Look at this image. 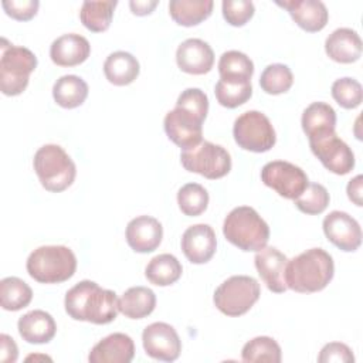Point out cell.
<instances>
[{"instance_id":"obj_1","label":"cell","mask_w":363,"mask_h":363,"mask_svg":"<svg viewBox=\"0 0 363 363\" xmlns=\"http://www.w3.org/2000/svg\"><path fill=\"white\" fill-rule=\"evenodd\" d=\"M208 112V98L200 88L184 89L174 109L164 116L163 126L167 138L183 150L194 147L203 139V122Z\"/></svg>"},{"instance_id":"obj_2","label":"cell","mask_w":363,"mask_h":363,"mask_svg":"<svg viewBox=\"0 0 363 363\" xmlns=\"http://www.w3.org/2000/svg\"><path fill=\"white\" fill-rule=\"evenodd\" d=\"M64 305L74 320H85L95 325L111 323L119 312L116 294L88 279L78 282L65 294Z\"/></svg>"},{"instance_id":"obj_3","label":"cell","mask_w":363,"mask_h":363,"mask_svg":"<svg viewBox=\"0 0 363 363\" xmlns=\"http://www.w3.org/2000/svg\"><path fill=\"white\" fill-rule=\"evenodd\" d=\"M335 274L333 258L322 248H311L288 259L286 286L299 294L319 292L328 286Z\"/></svg>"},{"instance_id":"obj_4","label":"cell","mask_w":363,"mask_h":363,"mask_svg":"<svg viewBox=\"0 0 363 363\" xmlns=\"http://www.w3.org/2000/svg\"><path fill=\"white\" fill-rule=\"evenodd\" d=\"M223 234L228 242L242 251H259L267 247L269 227L252 207L240 206L227 214Z\"/></svg>"},{"instance_id":"obj_5","label":"cell","mask_w":363,"mask_h":363,"mask_svg":"<svg viewBox=\"0 0 363 363\" xmlns=\"http://www.w3.org/2000/svg\"><path fill=\"white\" fill-rule=\"evenodd\" d=\"M26 268L37 282L60 284L75 274L77 257L65 245H43L28 255Z\"/></svg>"},{"instance_id":"obj_6","label":"cell","mask_w":363,"mask_h":363,"mask_svg":"<svg viewBox=\"0 0 363 363\" xmlns=\"http://www.w3.org/2000/svg\"><path fill=\"white\" fill-rule=\"evenodd\" d=\"M33 166L41 186L48 191H64L75 180V163L58 145L41 146L34 155Z\"/></svg>"},{"instance_id":"obj_7","label":"cell","mask_w":363,"mask_h":363,"mask_svg":"<svg viewBox=\"0 0 363 363\" xmlns=\"http://www.w3.org/2000/svg\"><path fill=\"white\" fill-rule=\"evenodd\" d=\"M37 67L35 54L26 48L9 44L3 38L0 57V89L7 96L20 95L28 85L30 74Z\"/></svg>"},{"instance_id":"obj_8","label":"cell","mask_w":363,"mask_h":363,"mask_svg":"<svg viewBox=\"0 0 363 363\" xmlns=\"http://www.w3.org/2000/svg\"><path fill=\"white\" fill-rule=\"evenodd\" d=\"M261 295L259 284L248 275H233L220 284L213 301L217 309L227 316H241L247 313Z\"/></svg>"},{"instance_id":"obj_9","label":"cell","mask_w":363,"mask_h":363,"mask_svg":"<svg viewBox=\"0 0 363 363\" xmlns=\"http://www.w3.org/2000/svg\"><path fill=\"white\" fill-rule=\"evenodd\" d=\"M182 166L191 173L204 176L206 179H221L231 170V156L220 145L201 140L194 147L182 150Z\"/></svg>"},{"instance_id":"obj_10","label":"cell","mask_w":363,"mask_h":363,"mask_svg":"<svg viewBox=\"0 0 363 363\" xmlns=\"http://www.w3.org/2000/svg\"><path fill=\"white\" fill-rule=\"evenodd\" d=\"M237 145L250 152H268L277 142V135L269 119L259 111H247L241 113L233 128Z\"/></svg>"},{"instance_id":"obj_11","label":"cell","mask_w":363,"mask_h":363,"mask_svg":"<svg viewBox=\"0 0 363 363\" xmlns=\"http://www.w3.org/2000/svg\"><path fill=\"white\" fill-rule=\"evenodd\" d=\"M261 180L265 186L275 190L281 197L295 200L309 184L306 173L294 163L274 160L261 170Z\"/></svg>"},{"instance_id":"obj_12","label":"cell","mask_w":363,"mask_h":363,"mask_svg":"<svg viewBox=\"0 0 363 363\" xmlns=\"http://www.w3.org/2000/svg\"><path fill=\"white\" fill-rule=\"evenodd\" d=\"M312 153L332 173L343 176L354 167V155L352 149L336 135V132L309 138Z\"/></svg>"},{"instance_id":"obj_13","label":"cell","mask_w":363,"mask_h":363,"mask_svg":"<svg viewBox=\"0 0 363 363\" xmlns=\"http://www.w3.org/2000/svg\"><path fill=\"white\" fill-rule=\"evenodd\" d=\"M142 343L147 356L162 362H174L182 352V340L176 329L164 322L146 326L142 333Z\"/></svg>"},{"instance_id":"obj_14","label":"cell","mask_w":363,"mask_h":363,"mask_svg":"<svg viewBox=\"0 0 363 363\" xmlns=\"http://www.w3.org/2000/svg\"><path fill=\"white\" fill-rule=\"evenodd\" d=\"M322 227L326 238L342 251H356L362 244L359 223L345 211H330L323 218Z\"/></svg>"},{"instance_id":"obj_15","label":"cell","mask_w":363,"mask_h":363,"mask_svg":"<svg viewBox=\"0 0 363 363\" xmlns=\"http://www.w3.org/2000/svg\"><path fill=\"white\" fill-rule=\"evenodd\" d=\"M182 251L193 264L208 262L217 248V238L208 224H194L182 235Z\"/></svg>"},{"instance_id":"obj_16","label":"cell","mask_w":363,"mask_h":363,"mask_svg":"<svg viewBox=\"0 0 363 363\" xmlns=\"http://www.w3.org/2000/svg\"><path fill=\"white\" fill-rule=\"evenodd\" d=\"M255 268L267 285V288L275 294H282L288 289L285 282V268L288 258L275 247H264L257 251Z\"/></svg>"},{"instance_id":"obj_17","label":"cell","mask_w":363,"mask_h":363,"mask_svg":"<svg viewBox=\"0 0 363 363\" xmlns=\"http://www.w3.org/2000/svg\"><path fill=\"white\" fill-rule=\"evenodd\" d=\"M176 62L186 74L203 75L213 68L214 52L206 41L200 38H187L177 47Z\"/></svg>"},{"instance_id":"obj_18","label":"cell","mask_w":363,"mask_h":363,"mask_svg":"<svg viewBox=\"0 0 363 363\" xmlns=\"http://www.w3.org/2000/svg\"><path fill=\"white\" fill-rule=\"evenodd\" d=\"M126 242L136 252L155 251L163 238L162 224L150 216H138L126 225Z\"/></svg>"},{"instance_id":"obj_19","label":"cell","mask_w":363,"mask_h":363,"mask_svg":"<svg viewBox=\"0 0 363 363\" xmlns=\"http://www.w3.org/2000/svg\"><path fill=\"white\" fill-rule=\"evenodd\" d=\"M275 3L284 7L294 21L308 33L320 31L328 23V9L319 0H285Z\"/></svg>"},{"instance_id":"obj_20","label":"cell","mask_w":363,"mask_h":363,"mask_svg":"<svg viewBox=\"0 0 363 363\" xmlns=\"http://www.w3.org/2000/svg\"><path fill=\"white\" fill-rule=\"evenodd\" d=\"M135 356V343L125 333H112L99 340L89 352V363H129Z\"/></svg>"},{"instance_id":"obj_21","label":"cell","mask_w":363,"mask_h":363,"mask_svg":"<svg viewBox=\"0 0 363 363\" xmlns=\"http://www.w3.org/2000/svg\"><path fill=\"white\" fill-rule=\"evenodd\" d=\"M91 54L88 40L79 34L69 33L55 38L50 47L51 61L60 67H75L82 64Z\"/></svg>"},{"instance_id":"obj_22","label":"cell","mask_w":363,"mask_h":363,"mask_svg":"<svg viewBox=\"0 0 363 363\" xmlns=\"http://www.w3.org/2000/svg\"><path fill=\"white\" fill-rule=\"evenodd\" d=\"M362 40L352 28H337L330 33L325 41V51L328 57L340 64H352L362 55Z\"/></svg>"},{"instance_id":"obj_23","label":"cell","mask_w":363,"mask_h":363,"mask_svg":"<svg viewBox=\"0 0 363 363\" xmlns=\"http://www.w3.org/2000/svg\"><path fill=\"white\" fill-rule=\"evenodd\" d=\"M17 328L23 340L33 345L48 343L57 332L54 318L41 309H34L23 315L17 322Z\"/></svg>"},{"instance_id":"obj_24","label":"cell","mask_w":363,"mask_h":363,"mask_svg":"<svg viewBox=\"0 0 363 363\" xmlns=\"http://www.w3.org/2000/svg\"><path fill=\"white\" fill-rule=\"evenodd\" d=\"M139 71V61L126 51H115L109 54L104 62V74L106 79L118 86L132 84L138 78Z\"/></svg>"},{"instance_id":"obj_25","label":"cell","mask_w":363,"mask_h":363,"mask_svg":"<svg viewBox=\"0 0 363 363\" xmlns=\"http://www.w3.org/2000/svg\"><path fill=\"white\" fill-rule=\"evenodd\" d=\"M302 129L309 138L335 132L336 112L326 102H312L302 113Z\"/></svg>"},{"instance_id":"obj_26","label":"cell","mask_w":363,"mask_h":363,"mask_svg":"<svg viewBox=\"0 0 363 363\" xmlns=\"http://www.w3.org/2000/svg\"><path fill=\"white\" fill-rule=\"evenodd\" d=\"M156 306V295L150 288L132 286L119 298V312L129 319H142L150 315Z\"/></svg>"},{"instance_id":"obj_27","label":"cell","mask_w":363,"mask_h":363,"mask_svg":"<svg viewBox=\"0 0 363 363\" xmlns=\"http://www.w3.org/2000/svg\"><path fill=\"white\" fill-rule=\"evenodd\" d=\"M213 6L211 0H172L169 3V13L179 26L191 27L208 18Z\"/></svg>"},{"instance_id":"obj_28","label":"cell","mask_w":363,"mask_h":363,"mask_svg":"<svg viewBox=\"0 0 363 363\" xmlns=\"http://www.w3.org/2000/svg\"><path fill=\"white\" fill-rule=\"evenodd\" d=\"M88 96V84L78 75H62L52 86L54 101L67 109L77 108Z\"/></svg>"},{"instance_id":"obj_29","label":"cell","mask_w":363,"mask_h":363,"mask_svg":"<svg viewBox=\"0 0 363 363\" xmlns=\"http://www.w3.org/2000/svg\"><path fill=\"white\" fill-rule=\"evenodd\" d=\"M218 74L223 81L250 82L254 74V62L241 51H225L218 61Z\"/></svg>"},{"instance_id":"obj_30","label":"cell","mask_w":363,"mask_h":363,"mask_svg":"<svg viewBox=\"0 0 363 363\" xmlns=\"http://www.w3.org/2000/svg\"><path fill=\"white\" fill-rule=\"evenodd\" d=\"M183 268L179 259L172 254H159L146 265L145 275L147 281L157 286H169L182 277Z\"/></svg>"},{"instance_id":"obj_31","label":"cell","mask_w":363,"mask_h":363,"mask_svg":"<svg viewBox=\"0 0 363 363\" xmlns=\"http://www.w3.org/2000/svg\"><path fill=\"white\" fill-rule=\"evenodd\" d=\"M118 1L115 0H105V1H84L79 18L85 28L94 33L106 31L111 26L113 10Z\"/></svg>"},{"instance_id":"obj_32","label":"cell","mask_w":363,"mask_h":363,"mask_svg":"<svg viewBox=\"0 0 363 363\" xmlns=\"http://www.w3.org/2000/svg\"><path fill=\"white\" fill-rule=\"evenodd\" d=\"M33 299V291L23 279L7 277L0 281V303L4 311H20Z\"/></svg>"},{"instance_id":"obj_33","label":"cell","mask_w":363,"mask_h":363,"mask_svg":"<svg viewBox=\"0 0 363 363\" xmlns=\"http://www.w3.org/2000/svg\"><path fill=\"white\" fill-rule=\"evenodd\" d=\"M242 362H269L279 363L282 359L281 347L275 339L269 336H257L247 342L241 352Z\"/></svg>"},{"instance_id":"obj_34","label":"cell","mask_w":363,"mask_h":363,"mask_svg":"<svg viewBox=\"0 0 363 363\" xmlns=\"http://www.w3.org/2000/svg\"><path fill=\"white\" fill-rule=\"evenodd\" d=\"M292 84H294L292 71L285 64H271L262 71L259 77L261 89L269 95L284 94L289 91Z\"/></svg>"},{"instance_id":"obj_35","label":"cell","mask_w":363,"mask_h":363,"mask_svg":"<svg viewBox=\"0 0 363 363\" xmlns=\"http://www.w3.org/2000/svg\"><path fill=\"white\" fill-rule=\"evenodd\" d=\"M177 204L184 216H200L208 206V193L199 183H187L177 193Z\"/></svg>"},{"instance_id":"obj_36","label":"cell","mask_w":363,"mask_h":363,"mask_svg":"<svg viewBox=\"0 0 363 363\" xmlns=\"http://www.w3.org/2000/svg\"><path fill=\"white\" fill-rule=\"evenodd\" d=\"M216 98L221 106L237 108L245 104L252 95V85L250 82H235V81H223L218 79L214 88Z\"/></svg>"},{"instance_id":"obj_37","label":"cell","mask_w":363,"mask_h":363,"mask_svg":"<svg viewBox=\"0 0 363 363\" xmlns=\"http://www.w3.org/2000/svg\"><path fill=\"white\" fill-rule=\"evenodd\" d=\"M330 196L325 186L319 183H309L299 197L294 200L296 208L305 214L316 216L326 210Z\"/></svg>"},{"instance_id":"obj_38","label":"cell","mask_w":363,"mask_h":363,"mask_svg":"<svg viewBox=\"0 0 363 363\" xmlns=\"http://www.w3.org/2000/svg\"><path fill=\"white\" fill-rule=\"evenodd\" d=\"M333 99L345 109H354L362 104L363 89L359 81L345 77L332 84Z\"/></svg>"},{"instance_id":"obj_39","label":"cell","mask_w":363,"mask_h":363,"mask_svg":"<svg viewBox=\"0 0 363 363\" xmlns=\"http://www.w3.org/2000/svg\"><path fill=\"white\" fill-rule=\"evenodd\" d=\"M223 17L225 21L234 27H241L251 20L254 16V4L250 0H224Z\"/></svg>"},{"instance_id":"obj_40","label":"cell","mask_w":363,"mask_h":363,"mask_svg":"<svg viewBox=\"0 0 363 363\" xmlns=\"http://www.w3.org/2000/svg\"><path fill=\"white\" fill-rule=\"evenodd\" d=\"M7 16L18 21L31 20L38 10V0H6L1 3Z\"/></svg>"},{"instance_id":"obj_41","label":"cell","mask_w":363,"mask_h":363,"mask_svg":"<svg viewBox=\"0 0 363 363\" xmlns=\"http://www.w3.org/2000/svg\"><path fill=\"white\" fill-rule=\"evenodd\" d=\"M318 362H320V363H330V362L350 363L352 362L353 363L354 356L347 345L340 343V342H330L322 347V350L318 356Z\"/></svg>"},{"instance_id":"obj_42","label":"cell","mask_w":363,"mask_h":363,"mask_svg":"<svg viewBox=\"0 0 363 363\" xmlns=\"http://www.w3.org/2000/svg\"><path fill=\"white\" fill-rule=\"evenodd\" d=\"M18 356V349L13 337L6 333L0 335V360L3 363H14Z\"/></svg>"},{"instance_id":"obj_43","label":"cell","mask_w":363,"mask_h":363,"mask_svg":"<svg viewBox=\"0 0 363 363\" xmlns=\"http://www.w3.org/2000/svg\"><path fill=\"white\" fill-rule=\"evenodd\" d=\"M362 184H363V177L362 174H357L356 177H353L346 187L347 191V197L356 204V206H363L362 203Z\"/></svg>"},{"instance_id":"obj_44","label":"cell","mask_w":363,"mask_h":363,"mask_svg":"<svg viewBox=\"0 0 363 363\" xmlns=\"http://www.w3.org/2000/svg\"><path fill=\"white\" fill-rule=\"evenodd\" d=\"M156 6H157L156 0H153V1H149V0H136V1L132 0V1H129V7H130L132 13L136 14V16L150 14Z\"/></svg>"}]
</instances>
